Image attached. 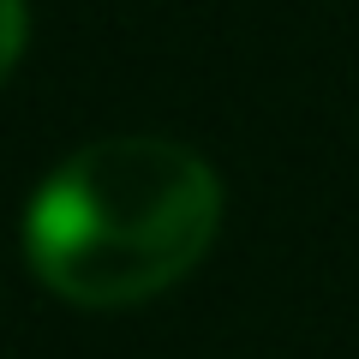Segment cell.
Returning a JSON list of instances; mask_svg holds the SVG:
<instances>
[{"label": "cell", "mask_w": 359, "mask_h": 359, "mask_svg": "<svg viewBox=\"0 0 359 359\" xmlns=\"http://www.w3.org/2000/svg\"><path fill=\"white\" fill-rule=\"evenodd\" d=\"M25 48V0H0V78Z\"/></svg>", "instance_id": "cell-2"}, {"label": "cell", "mask_w": 359, "mask_h": 359, "mask_svg": "<svg viewBox=\"0 0 359 359\" xmlns=\"http://www.w3.org/2000/svg\"><path fill=\"white\" fill-rule=\"evenodd\" d=\"M222 180L198 150L150 132L72 150L30 198L25 245L72 306H138L210 252Z\"/></svg>", "instance_id": "cell-1"}]
</instances>
